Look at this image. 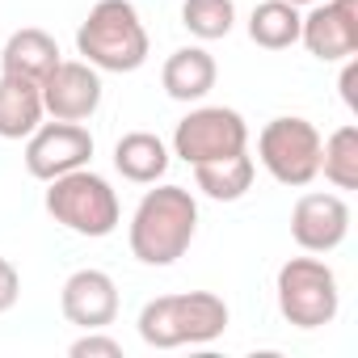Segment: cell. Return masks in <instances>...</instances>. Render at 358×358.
Here are the masks:
<instances>
[{
    "instance_id": "obj_18",
    "label": "cell",
    "mask_w": 358,
    "mask_h": 358,
    "mask_svg": "<svg viewBox=\"0 0 358 358\" xmlns=\"http://www.w3.org/2000/svg\"><path fill=\"white\" fill-rule=\"evenodd\" d=\"M299 26H303V13L299 5H287V0H262L249 17V38L266 51H287L299 43Z\"/></svg>"
},
{
    "instance_id": "obj_1",
    "label": "cell",
    "mask_w": 358,
    "mask_h": 358,
    "mask_svg": "<svg viewBox=\"0 0 358 358\" xmlns=\"http://www.w3.org/2000/svg\"><path fill=\"white\" fill-rule=\"evenodd\" d=\"M199 232V203L186 186H156L131 215V253L143 266H173Z\"/></svg>"
},
{
    "instance_id": "obj_22",
    "label": "cell",
    "mask_w": 358,
    "mask_h": 358,
    "mask_svg": "<svg viewBox=\"0 0 358 358\" xmlns=\"http://www.w3.org/2000/svg\"><path fill=\"white\" fill-rule=\"evenodd\" d=\"M22 299V274L9 257H0V312H9Z\"/></svg>"
},
{
    "instance_id": "obj_10",
    "label": "cell",
    "mask_w": 358,
    "mask_h": 358,
    "mask_svg": "<svg viewBox=\"0 0 358 358\" xmlns=\"http://www.w3.org/2000/svg\"><path fill=\"white\" fill-rule=\"evenodd\" d=\"M299 43L320 64H341L358 51V0H316L299 26Z\"/></svg>"
},
{
    "instance_id": "obj_4",
    "label": "cell",
    "mask_w": 358,
    "mask_h": 358,
    "mask_svg": "<svg viewBox=\"0 0 358 358\" xmlns=\"http://www.w3.org/2000/svg\"><path fill=\"white\" fill-rule=\"evenodd\" d=\"M47 211L55 224H64L76 236H110L122 220L118 194L110 190V182L93 169H72L64 177L47 182Z\"/></svg>"
},
{
    "instance_id": "obj_7",
    "label": "cell",
    "mask_w": 358,
    "mask_h": 358,
    "mask_svg": "<svg viewBox=\"0 0 358 358\" xmlns=\"http://www.w3.org/2000/svg\"><path fill=\"white\" fill-rule=\"evenodd\" d=\"M249 148V127L236 110L228 106H203L190 110L173 131V152L182 156L186 164H203V160H220L232 152Z\"/></svg>"
},
{
    "instance_id": "obj_24",
    "label": "cell",
    "mask_w": 358,
    "mask_h": 358,
    "mask_svg": "<svg viewBox=\"0 0 358 358\" xmlns=\"http://www.w3.org/2000/svg\"><path fill=\"white\" fill-rule=\"evenodd\" d=\"M287 5H316V0H287Z\"/></svg>"
},
{
    "instance_id": "obj_5",
    "label": "cell",
    "mask_w": 358,
    "mask_h": 358,
    "mask_svg": "<svg viewBox=\"0 0 358 358\" xmlns=\"http://www.w3.org/2000/svg\"><path fill=\"white\" fill-rule=\"evenodd\" d=\"M274 291H278V312L295 329H324V324L337 320V308H341L337 274L320 257H291V262H282Z\"/></svg>"
},
{
    "instance_id": "obj_9",
    "label": "cell",
    "mask_w": 358,
    "mask_h": 358,
    "mask_svg": "<svg viewBox=\"0 0 358 358\" xmlns=\"http://www.w3.org/2000/svg\"><path fill=\"white\" fill-rule=\"evenodd\" d=\"M38 89H43V110L59 122H85L101 106V76L85 59H59Z\"/></svg>"
},
{
    "instance_id": "obj_21",
    "label": "cell",
    "mask_w": 358,
    "mask_h": 358,
    "mask_svg": "<svg viewBox=\"0 0 358 358\" xmlns=\"http://www.w3.org/2000/svg\"><path fill=\"white\" fill-rule=\"evenodd\" d=\"M72 358H122V341L106 337L101 329H85V337H76L68 345Z\"/></svg>"
},
{
    "instance_id": "obj_2",
    "label": "cell",
    "mask_w": 358,
    "mask_h": 358,
    "mask_svg": "<svg viewBox=\"0 0 358 358\" xmlns=\"http://www.w3.org/2000/svg\"><path fill=\"white\" fill-rule=\"evenodd\" d=\"M139 337L152 350H177V345H207L224 337L228 329V303L211 291H182L148 299L139 312Z\"/></svg>"
},
{
    "instance_id": "obj_17",
    "label": "cell",
    "mask_w": 358,
    "mask_h": 358,
    "mask_svg": "<svg viewBox=\"0 0 358 358\" xmlns=\"http://www.w3.org/2000/svg\"><path fill=\"white\" fill-rule=\"evenodd\" d=\"M253 156L249 152H232V156H220V160H203L194 164V186L215 199V203H236L249 194L253 186Z\"/></svg>"
},
{
    "instance_id": "obj_6",
    "label": "cell",
    "mask_w": 358,
    "mask_h": 358,
    "mask_svg": "<svg viewBox=\"0 0 358 358\" xmlns=\"http://www.w3.org/2000/svg\"><path fill=\"white\" fill-rule=\"evenodd\" d=\"M257 156L266 164V173L278 186H308L320 173V131L308 118L282 114L274 122L262 127L257 135Z\"/></svg>"
},
{
    "instance_id": "obj_14",
    "label": "cell",
    "mask_w": 358,
    "mask_h": 358,
    "mask_svg": "<svg viewBox=\"0 0 358 358\" xmlns=\"http://www.w3.org/2000/svg\"><path fill=\"white\" fill-rule=\"evenodd\" d=\"M55 64H59V43L47 30H34V26L9 34L5 51H0V72L5 76H26L34 85H43Z\"/></svg>"
},
{
    "instance_id": "obj_3",
    "label": "cell",
    "mask_w": 358,
    "mask_h": 358,
    "mask_svg": "<svg viewBox=\"0 0 358 358\" xmlns=\"http://www.w3.org/2000/svg\"><path fill=\"white\" fill-rule=\"evenodd\" d=\"M76 51L97 72H135L148 59V30L131 0H97L76 30Z\"/></svg>"
},
{
    "instance_id": "obj_15",
    "label": "cell",
    "mask_w": 358,
    "mask_h": 358,
    "mask_svg": "<svg viewBox=\"0 0 358 358\" xmlns=\"http://www.w3.org/2000/svg\"><path fill=\"white\" fill-rule=\"evenodd\" d=\"M43 89L26 76L0 72V139H26L43 122Z\"/></svg>"
},
{
    "instance_id": "obj_23",
    "label": "cell",
    "mask_w": 358,
    "mask_h": 358,
    "mask_svg": "<svg viewBox=\"0 0 358 358\" xmlns=\"http://www.w3.org/2000/svg\"><path fill=\"white\" fill-rule=\"evenodd\" d=\"M354 85H358V64H354V55H350V59H345V72H341V97H345L350 110H358V93H354Z\"/></svg>"
},
{
    "instance_id": "obj_12",
    "label": "cell",
    "mask_w": 358,
    "mask_h": 358,
    "mask_svg": "<svg viewBox=\"0 0 358 358\" xmlns=\"http://www.w3.org/2000/svg\"><path fill=\"white\" fill-rule=\"evenodd\" d=\"M59 308L80 329H106L118 316V287L106 270H76L59 291Z\"/></svg>"
},
{
    "instance_id": "obj_11",
    "label": "cell",
    "mask_w": 358,
    "mask_h": 358,
    "mask_svg": "<svg viewBox=\"0 0 358 358\" xmlns=\"http://www.w3.org/2000/svg\"><path fill=\"white\" fill-rule=\"evenodd\" d=\"M291 236L303 253H333L350 236V207L341 194H303L291 211Z\"/></svg>"
},
{
    "instance_id": "obj_19",
    "label": "cell",
    "mask_w": 358,
    "mask_h": 358,
    "mask_svg": "<svg viewBox=\"0 0 358 358\" xmlns=\"http://www.w3.org/2000/svg\"><path fill=\"white\" fill-rule=\"evenodd\" d=\"M320 173L337 190H358V127L354 122L320 139Z\"/></svg>"
},
{
    "instance_id": "obj_20",
    "label": "cell",
    "mask_w": 358,
    "mask_h": 358,
    "mask_svg": "<svg viewBox=\"0 0 358 358\" xmlns=\"http://www.w3.org/2000/svg\"><path fill=\"white\" fill-rule=\"evenodd\" d=\"M182 26L203 43L228 38L232 26H236V5L232 0H186L182 5Z\"/></svg>"
},
{
    "instance_id": "obj_8",
    "label": "cell",
    "mask_w": 358,
    "mask_h": 358,
    "mask_svg": "<svg viewBox=\"0 0 358 358\" xmlns=\"http://www.w3.org/2000/svg\"><path fill=\"white\" fill-rule=\"evenodd\" d=\"M93 156V135L80 122H38L34 135H26V169L38 182L64 177L72 169H85Z\"/></svg>"
},
{
    "instance_id": "obj_16",
    "label": "cell",
    "mask_w": 358,
    "mask_h": 358,
    "mask_svg": "<svg viewBox=\"0 0 358 358\" xmlns=\"http://www.w3.org/2000/svg\"><path fill=\"white\" fill-rule=\"evenodd\" d=\"M114 169L135 186H156L169 169V148L152 131H131L114 143Z\"/></svg>"
},
{
    "instance_id": "obj_13",
    "label": "cell",
    "mask_w": 358,
    "mask_h": 358,
    "mask_svg": "<svg viewBox=\"0 0 358 358\" xmlns=\"http://www.w3.org/2000/svg\"><path fill=\"white\" fill-rule=\"evenodd\" d=\"M215 76H220V68H215L211 51H203V47L173 51L160 68V85L173 101H203L215 89Z\"/></svg>"
}]
</instances>
